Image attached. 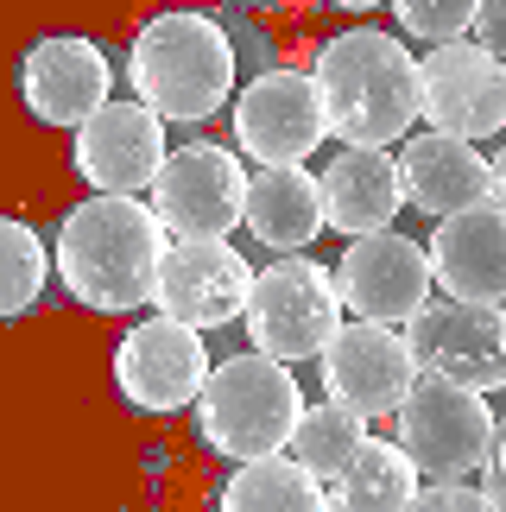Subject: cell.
Here are the masks:
<instances>
[{"label": "cell", "instance_id": "4fadbf2b", "mask_svg": "<svg viewBox=\"0 0 506 512\" xmlns=\"http://www.w3.org/2000/svg\"><path fill=\"white\" fill-rule=\"evenodd\" d=\"M431 253H424L412 234L386 228V234H367V241H348L342 260H336V291L342 304L355 310L361 323H393L405 329L431 304Z\"/></svg>", "mask_w": 506, "mask_h": 512}, {"label": "cell", "instance_id": "484cf974", "mask_svg": "<svg viewBox=\"0 0 506 512\" xmlns=\"http://www.w3.org/2000/svg\"><path fill=\"white\" fill-rule=\"evenodd\" d=\"M412 512H494V500L481 494L475 481H424Z\"/></svg>", "mask_w": 506, "mask_h": 512}, {"label": "cell", "instance_id": "d4e9b609", "mask_svg": "<svg viewBox=\"0 0 506 512\" xmlns=\"http://www.w3.org/2000/svg\"><path fill=\"white\" fill-rule=\"evenodd\" d=\"M386 7L405 26V38H418V45H456V38L475 32L481 0H386Z\"/></svg>", "mask_w": 506, "mask_h": 512}, {"label": "cell", "instance_id": "7402d4cb", "mask_svg": "<svg viewBox=\"0 0 506 512\" xmlns=\"http://www.w3.org/2000/svg\"><path fill=\"white\" fill-rule=\"evenodd\" d=\"M216 512H329V487L291 456L235 462V475L216 494Z\"/></svg>", "mask_w": 506, "mask_h": 512}, {"label": "cell", "instance_id": "2e32d148", "mask_svg": "<svg viewBox=\"0 0 506 512\" xmlns=\"http://www.w3.org/2000/svg\"><path fill=\"white\" fill-rule=\"evenodd\" d=\"M19 95H26L32 121L45 127H83L114 102V64L108 51L83 32H51L38 38L19 64Z\"/></svg>", "mask_w": 506, "mask_h": 512}, {"label": "cell", "instance_id": "30bf717a", "mask_svg": "<svg viewBox=\"0 0 506 512\" xmlns=\"http://www.w3.org/2000/svg\"><path fill=\"white\" fill-rule=\"evenodd\" d=\"M235 146L253 165H304L329 140V114L317 95V76L304 70H260L235 95Z\"/></svg>", "mask_w": 506, "mask_h": 512}, {"label": "cell", "instance_id": "3957f363", "mask_svg": "<svg viewBox=\"0 0 506 512\" xmlns=\"http://www.w3.org/2000/svg\"><path fill=\"white\" fill-rule=\"evenodd\" d=\"M235 76H241L235 32L190 7L152 13L127 45L133 102H146L159 121H209V114H222L241 95Z\"/></svg>", "mask_w": 506, "mask_h": 512}, {"label": "cell", "instance_id": "8992f818", "mask_svg": "<svg viewBox=\"0 0 506 512\" xmlns=\"http://www.w3.org/2000/svg\"><path fill=\"white\" fill-rule=\"evenodd\" d=\"M342 291H336V266H317L304 253L272 260L253 279L247 298V342L272 354V361H323V348L342 336Z\"/></svg>", "mask_w": 506, "mask_h": 512}, {"label": "cell", "instance_id": "cb8c5ba5", "mask_svg": "<svg viewBox=\"0 0 506 512\" xmlns=\"http://www.w3.org/2000/svg\"><path fill=\"white\" fill-rule=\"evenodd\" d=\"M51 260H57V253L38 241L32 222H19V215L0 222V317H7V323H19L38 298H45Z\"/></svg>", "mask_w": 506, "mask_h": 512}, {"label": "cell", "instance_id": "52a82bcc", "mask_svg": "<svg viewBox=\"0 0 506 512\" xmlns=\"http://www.w3.org/2000/svg\"><path fill=\"white\" fill-rule=\"evenodd\" d=\"M209 373H216V354L203 348V329H184L171 317L133 323L121 348H114V386L133 411L146 418H171V411H197Z\"/></svg>", "mask_w": 506, "mask_h": 512}, {"label": "cell", "instance_id": "d6986e66", "mask_svg": "<svg viewBox=\"0 0 506 512\" xmlns=\"http://www.w3.org/2000/svg\"><path fill=\"white\" fill-rule=\"evenodd\" d=\"M323 209L329 228L342 241H367L386 234L405 209V177H399V152H367V146H342L323 165Z\"/></svg>", "mask_w": 506, "mask_h": 512}, {"label": "cell", "instance_id": "5bb4252c", "mask_svg": "<svg viewBox=\"0 0 506 512\" xmlns=\"http://www.w3.org/2000/svg\"><path fill=\"white\" fill-rule=\"evenodd\" d=\"M418 386V361L393 323H342V336L323 348V399L361 418H393L405 392Z\"/></svg>", "mask_w": 506, "mask_h": 512}, {"label": "cell", "instance_id": "7c38bea8", "mask_svg": "<svg viewBox=\"0 0 506 512\" xmlns=\"http://www.w3.org/2000/svg\"><path fill=\"white\" fill-rule=\"evenodd\" d=\"M418 83H424L431 133H450V140H469V146L506 133V64L488 57L475 38L431 45L418 57Z\"/></svg>", "mask_w": 506, "mask_h": 512}, {"label": "cell", "instance_id": "8fae6325", "mask_svg": "<svg viewBox=\"0 0 506 512\" xmlns=\"http://www.w3.org/2000/svg\"><path fill=\"white\" fill-rule=\"evenodd\" d=\"M253 279H260V272H253V260L235 241H171L152 310L171 317V323H184V329L216 336V329L247 317Z\"/></svg>", "mask_w": 506, "mask_h": 512}, {"label": "cell", "instance_id": "9a60e30c", "mask_svg": "<svg viewBox=\"0 0 506 512\" xmlns=\"http://www.w3.org/2000/svg\"><path fill=\"white\" fill-rule=\"evenodd\" d=\"M171 159L165 146V121L146 102H108L95 121L76 127L70 140V165L95 196H140L159 184V171Z\"/></svg>", "mask_w": 506, "mask_h": 512}, {"label": "cell", "instance_id": "f546056e", "mask_svg": "<svg viewBox=\"0 0 506 512\" xmlns=\"http://www.w3.org/2000/svg\"><path fill=\"white\" fill-rule=\"evenodd\" d=\"M329 7H348V13H361V7H380V0H329Z\"/></svg>", "mask_w": 506, "mask_h": 512}, {"label": "cell", "instance_id": "44dd1931", "mask_svg": "<svg viewBox=\"0 0 506 512\" xmlns=\"http://www.w3.org/2000/svg\"><path fill=\"white\" fill-rule=\"evenodd\" d=\"M424 475L393 437H367L361 456L329 481V512H412Z\"/></svg>", "mask_w": 506, "mask_h": 512}, {"label": "cell", "instance_id": "f1b7e54d", "mask_svg": "<svg viewBox=\"0 0 506 512\" xmlns=\"http://www.w3.org/2000/svg\"><path fill=\"white\" fill-rule=\"evenodd\" d=\"M494 203H500V209H506V146H500V152H494Z\"/></svg>", "mask_w": 506, "mask_h": 512}, {"label": "cell", "instance_id": "ac0fdd59", "mask_svg": "<svg viewBox=\"0 0 506 512\" xmlns=\"http://www.w3.org/2000/svg\"><path fill=\"white\" fill-rule=\"evenodd\" d=\"M399 177H405V203L437 215V222L494 203V159L475 152L469 140H450V133H412L399 146Z\"/></svg>", "mask_w": 506, "mask_h": 512}, {"label": "cell", "instance_id": "ffe728a7", "mask_svg": "<svg viewBox=\"0 0 506 512\" xmlns=\"http://www.w3.org/2000/svg\"><path fill=\"white\" fill-rule=\"evenodd\" d=\"M329 228L323 177L304 165H260L247 177V234L272 253H304Z\"/></svg>", "mask_w": 506, "mask_h": 512}, {"label": "cell", "instance_id": "83f0119b", "mask_svg": "<svg viewBox=\"0 0 506 512\" xmlns=\"http://www.w3.org/2000/svg\"><path fill=\"white\" fill-rule=\"evenodd\" d=\"M481 494H488L494 500V512H506V475H500V468L488 462V468H481Z\"/></svg>", "mask_w": 506, "mask_h": 512}, {"label": "cell", "instance_id": "4dcf8cb0", "mask_svg": "<svg viewBox=\"0 0 506 512\" xmlns=\"http://www.w3.org/2000/svg\"><path fill=\"white\" fill-rule=\"evenodd\" d=\"M494 468L506 475V430H500V443H494Z\"/></svg>", "mask_w": 506, "mask_h": 512}, {"label": "cell", "instance_id": "e0dca14e", "mask_svg": "<svg viewBox=\"0 0 506 512\" xmlns=\"http://www.w3.org/2000/svg\"><path fill=\"white\" fill-rule=\"evenodd\" d=\"M431 279L456 304H506V209L481 203L431 228Z\"/></svg>", "mask_w": 506, "mask_h": 512}, {"label": "cell", "instance_id": "277c9868", "mask_svg": "<svg viewBox=\"0 0 506 512\" xmlns=\"http://www.w3.org/2000/svg\"><path fill=\"white\" fill-rule=\"evenodd\" d=\"M304 411L310 405H304L298 380H291V367L247 348V354L216 361V373H209V386L197 399V437L203 449H216L228 462H266L291 449Z\"/></svg>", "mask_w": 506, "mask_h": 512}, {"label": "cell", "instance_id": "9c48e42d", "mask_svg": "<svg viewBox=\"0 0 506 512\" xmlns=\"http://www.w3.org/2000/svg\"><path fill=\"white\" fill-rule=\"evenodd\" d=\"M418 373H437L469 392H506V304H456L437 298L405 323Z\"/></svg>", "mask_w": 506, "mask_h": 512}, {"label": "cell", "instance_id": "7a4b0ae2", "mask_svg": "<svg viewBox=\"0 0 506 512\" xmlns=\"http://www.w3.org/2000/svg\"><path fill=\"white\" fill-rule=\"evenodd\" d=\"M310 76H317V95L329 114V140H342V146L386 152V146H405L412 127L424 121L418 57L393 32H374V26L336 32L317 51Z\"/></svg>", "mask_w": 506, "mask_h": 512}, {"label": "cell", "instance_id": "603a6c76", "mask_svg": "<svg viewBox=\"0 0 506 512\" xmlns=\"http://www.w3.org/2000/svg\"><path fill=\"white\" fill-rule=\"evenodd\" d=\"M367 437H374V430H367L361 411H342V405H329V399H323V405H310V411H304V424H298V437H291L285 456H291V462H304L310 475L329 487L348 462L361 456V443H367Z\"/></svg>", "mask_w": 506, "mask_h": 512}, {"label": "cell", "instance_id": "6da1fadb", "mask_svg": "<svg viewBox=\"0 0 506 512\" xmlns=\"http://www.w3.org/2000/svg\"><path fill=\"white\" fill-rule=\"evenodd\" d=\"M171 234L140 196H89L57 228V279L95 317H127L159 298Z\"/></svg>", "mask_w": 506, "mask_h": 512}, {"label": "cell", "instance_id": "5b68a950", "mask_svg": "<svg viewBox=\"0 0 506 512\" xmlns=\"http://www.w3.org/2000/svg\"><path fill=\"white\" fill-rule=\"evenodd\" d=\"M393 443L412 456L424 481H475L494 462L500 424L481 392L450 386L437 373H418V386L393 411Z\"/></svg>", "mask_w": 506, "mask_h": 512}, {"label": "cell", "instance_id": "ba28073f", "mask_svg": "<svg viewBox=\"0 0 506 512\" xmlns=\"http://www.w3.org/2000/svg\"><path fill=\"white\" fill-rule=\"evenodd\" d=\"M152 209L171 241H228L247 228V171L228 146H178L152 184Z\"/></svg>", "mask_w": 506, "mask_h": 512}, {"label": "cell", "instance_id": "4316f807", "mask_svg": "<svg viewBox=\"0 0 506 512\" xmlns=\"http://www.w3.org/2000/svg\"><path fill=\"white\" fill-rule=\"evenodd\" d=\"M475 45L488 51V57H500L506 64V0H481V13H475Z\"/></svg>", "mask_w": 506, "mask_h": 512}]
</instances>
